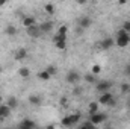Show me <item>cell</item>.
Wrapping results in <instances>:
<instances>
[{
	"label": "cell",
	"instance_id": "1",
	"mask_svg": "<svg viewBox=\"0 0 130 129\" xmlns=\"http://www.w3.org/2000/svg\"><path fill=\"white\" fill-rule=\"evenodd\" d=\"M80 119H82V114H80V112H74V114H70V115L62 117L61 125H62V126H67V128H70V126L77 125V123L80 122Z\"/></svg>",
	"mask_w": 130,
	"mask_h": 129
},
{
	"label": "cell",
	"instance_id": "2",
	"mask_svg": "<svg viewBox=\"0 0 130 129\" xmlns=\"http://www.w3.org/2000/svg\"><path fill=\"white\" fill-rule=\"evenodd\" d=\"M130 43V33L124 32L123 29H120L118 32H117V36H115V46H118V47H126V46H129Z\"/></svg>",
	"mask_w": 130,
	"mask_h": 129
},
{
	"label": "cell",
	"instance_id": "3",
	"mask_svg": "<svg viewBox=\"0 0 130 129\" xmlns=\"http://www.w3.org/2000/svg\"><path fill=\"white\" fill-rule=\"evenodd\" d=\"M91 26H92V18H91L89 15H82V17L77 18V28L86 31V29H89Z\"/></svg>",
	"mask_w": 130,
	"mask_h": 129
},
{
	"label": "cell",
	"instance_id": "4",
	"mask_svg": "<svg viewBox=\"0 0 130 129\" xmlns=\"http://www.w3.org/2000/svg\"><path fill=\"white\" fill-rule=\"evenodd\" d=\"M107 120V114L106 112H97V114H94V115H89V120L88 122H91L94 126H97V125H101V123H104Z\"/></svg>",
	"mask_w": 130,
	"mask_h": 129
},
{
	"label": "cell",
	"instance_id": "5",
	"mask_svg": "<svg viewBox=\"0 0 130 129\" xmlns=\"http://www.w3.org/2000/svg\"><path fill=\"white\" fill-rule=\"evenodd\" d=\"M113 87V82L112 81H107V79H104V81H100L97 82V85H95V90H97L98 93H107L110 88Z\"/></svg>",
	"mask_w": 130,
	"mask_h": 129
},
{
	"label": "cell",
	"instance_id": "6",
	"mask_svg": "<svg viewBox=\"0 0 130 129\" xmlns=\"http://www.w3.org/2000/svg\"><path fill=\"white\" fill-rule=\"evenodd\" d=\"M65 81L68 82V84H77L79 81H80V73L77 71V70H70L68 73H67V76H65Z\"/></svg>",
	"mask_w": 130,
	"mask_h": 129
},
{
	"label": "cell",
	"instance_id": "7",
	"mask_svg": "<svg viewBox=\"0 0 130 129\" xmlns=\"http://www.w3.org/2000/svg\"><path fill=\"white\" fill-rule=\"evenodd\" d=\"M115 46V38L112 36H104L101 41H100V49L101 50H109Z\"/></svg>",
	"mask_w": 130,
	"mask_h": 129
},
{
	"label": "cell",
	"instance_id": "8",
	"mask_svg": "<svg viewBox=\"0 0 130 129\" xmlns=\"http://www.w3.org/2000/svg\"><path fill=\"white\" fill-rule=\"evenodd\" d=\"M115 97H113V94L112 93H103V94H100V97L97 99V102H98V105H106V106H109V103L113 100Z\"/></svg>",
	"mask_w": 130,
	"mask_h": 129
},
{
	"label": "cell",
	"instance_id": "9",
	"mask_svg": "<svg viewBox=\"0 0 130 129\" xmlns=\"http://www.w3.org/2000/svg\"><path fill=\"white\" fill-rule=\"evenodd\" d=\"M26 33H27L30 38H39V36L42 35L41 31H39V26H38V24H35L32 28H27V29H26Z\"/></svg>",
	"mask_w": 130,
	"mask_h": 129
},
{
	"label": "cell",
	"instance_id": "10",
	"mask_svg": "<svg viewBox=\"0 0 130 129\" xmlns=\"http://www.w3.org/2000/svg\"><path fill=\"white\" fill-rule=\"evenodd\" d=\"M27 50L24 49V47H20V49H17L15 50V53H14V58H15V61H23V59H26L27 58Z\"/></svg>",
	"mask_w": 130,
	"mask_h": 129
},
{
	"label": "cell",
	"instance_id": "11",
	"mask_svg": "<svg viewBox=\"0 0 130 129\" xmlns=\"http://www.w3.org/2000/svg\"><path fill=\"white\" fill-rule=\"evenodd\" d=\"M39 26V31L41 33H48L53 31V21H42L41 24H38Z\"/></svg>",
	"mask_w": 130,
	"mask_h": 129
},
{
	"label": "cell",
	"instance_id": "12",
	"mask_svg": "<svg viewBox=\"0 0 130 129\" xmlns=\"http://www.w3.org/2000/svg\"><path fill=\"white\" fill-rule=\"evenodd\" d=\"M35 24H38L36 20H35V17H32V15L23 17V26H24L26 29H27V28H32V26H35Z\"/></svg>",
	"mask_w": 130,
	"mask_h": 129
},
{
	"label": "cell",
	"instance_id": "13",
	"mask_svg": "<svg viewBox=\"0 0 130 129\" xmlns=\"http://www.w3.org/2000/svg\"><path fill=\"white\" fill-rule=\"evenodd\" d=\"M5 33L8 35V36H15L17 33H18V29H17V26L15 24H6L5 26Z\"/></svg>",
	"mask_w": 130,
	"mask_h": 129
},
{
	"label": "cell",
	"instance_id": "14",
	"mask_svg": "<svg viewBox=\"0 0 130 129\" xmlns=\"http://www.w3.org/2000/svg\"><path fill=\"white\" fill-rule=\"evenodd\" d=\"M11 111H12V109H11V108H9L6 103L0 105V117H2L3 120H5V119H8V117L11 115Z\"/></svg>",
	"mask_w": 130,
	"mask_h": 129
},
{
	"label": "cell",
	"instance_id": "15",
	"mask_svg": "<svg viewBox=\"0 0 130 129\" xmlns=\"http://www.w3.org/2000/svg\"><path fill=\"white\" fill-rule=\"evenodd\" d=\"M88 112H89V115H94V114H97L100 112V105H98V102H89V105H88Z\"/></svg>",
	"mask_w": 130,
	"mask_h": 129
},
{
	"label": "cell",
	"instance_id": "16",
	"mask_svg": "<svg viewBox=\"0 0 130 129\" xmlns=\"http://www.w3.org/2000/svg\"><path fill=\"white\" fill-rule=\"evenodd\" d=\"M29 103L33 105V106H39L42 103V97L39 96V94H30L29 96Z\"/></svg>",
	"mask_w": 130,
	"mask_h": 129
},
{
	"label": "cell",
	"instance_id": "17",
	"mask_svg": "<svg viewBox=\"0 0 130 129\" xmlns=\"http://www.w3.org/2000/svg\"><path fill=\"white\" fill-rule=\"evenodd\" d=\"M6 105H8L11 109H17V106H18V99L15 96H9L6 99Z\"/></svg>",
	"mask_w": 130,
	"mask_h": 129
},
{
	"label": "cell",
	"instance_id": "18",
	"mask_svg": "<svg viewBox=\"0 0 130 129\" xmlns=\"http://www.w3.org/2000/svg\"><path fill=\"white\" fill-rule=\"evenodd\" d=\"M20 125L24 126L26 129H36V125H35V122H33L32 119H23L20 122Z\"/></svg>",
	"mask_w": 130,
	"mask_h": 129
},
{
	"label": "cell",
	"instance_id": "19",
	"mask_svg": "<svg viewBox=\"0 0 130 129\" xmlns=\"http://www.w3.org/2000/svg\"><path fill=\"white\" fill-rule=\"evenodd\" d=\"M17 73H18L20 78H24V79H26V78L30 76V68H29V67H21V68H18Z\"/></svg>",
	"mask_w": 130,
	"mask_h": 129
},
{
	"label": "cell",
	"instance_id": "20",
	"mask_svg": "<svg viewBox=\"0 0 130 129\" xmlns=\"http://www.w3.org/2000/svg\"><path fill=\"white\" fill-rule=\"evenodd\" d=\"M36 76H38V79H41V81H48V79L52 78V76H50V74H48L45 70H42V71H38V74H36Z\"/></svg>",
	"mask_w": 130,
	"mask_h": 129
},
{
	"label": "cell",
	"instance_id": "21",
	"mask_svg": "<svg viewBox=\"0 0 130 129\" xmlns=\"http://www.w3.org/2000/svg\"><path fill=\"white\" fill-rule=\"evenodd\" d=\"M83 79H85L88 84H95V82H97V81H95V76H94L91 71H89V73H86V74L83 76Z\"/></svg>",
	"mask_w": 130,
	"mask_h": 129
},
{
	"label": "cell",
	"instance_id": "22",
	"mask_svg": "<svg viewBox=\"0 0 130 129\" xmlns=\"http://www.w3.org/2000/svg\"><path fill=\"white\" fill-rule=\"evenodd\" d=\"M44 9H45V12L50 14V15L55 14V5H53V3H45V5H44Z\"/></svg>",
	"mask_w": 130,
	"mask_h": 129
},
{
	"label": "cell",
	"instance_id": "23",
	"mask_svg": "<svg viewBox=\"0 0 130 129\" xmlns=\"http://www.w3.org/2000/svg\"><path fill=\"white\" fill-rule=\"evenodd\" d=\"M77 129H95V126L91 123V122H83L82 125H79Z\"/></svg>",
	"mask_w": 130,
	"mask_h": 129
},
{
	"label": "cell",
	"instance_id": "24",
	"mask_svg": "<svg viewBox=\"0 0 130 129\" xmlns=\"http://www.w3.org/2000/svg\"><path fill=\"white\" fill-rule=\"evenodd\" d=\"M45 71H47L50 76H55V74L58 73V67H56V65H48V67L45 68Z\"/></svg>",
	"mask_w": 130,
	"mask_h": 129
},
{
	"label": "cell",
	"instance_id": "25",
	"mask_svg": "<svg viewBox=\"0 0 130 129\" xmlns=\"http://www.w3.org/2000/svg\"><path fill=\"white\" fill-rule=\"evenodd\" d=\"M91 73H92L94 76H97L98 73H101V65H98V64H94L92 67H91Z\"/></svg>",
	"mask_w": 130,
	"mask_h": 129
},
{
	"label": "cell",
	"instance_id": "26",
	"mask_svg": "<svg viewBox=\"0 0 130 129\" xmlns=\"http://www.w3.org/2000/svg\"><path fill=\"white\" fill-rule=\"evenodd\" d=\"M55 47L58 50H65L67 49V41H58V43H55Z\"/></svg>",
	"mask_w": 130,
	"mask_h": 129
},
{
	"label": "cell",
	"instance_id": "27",
	"mask_svg": "<svg viewBox=\"0 0 130 129\" xmlns=\"http://www.w3.org/2000/svg\"><path fill=\"white\" fill-rule=\"evenodd\" d=\"M121 93L123 94H130V84H121Z\"/></svg>",
	"mask_w": 130,
	"mask_h": 129
},
{
	"label": "cell",
	"instance_id": "28",
	"mask_svg": "<svg viewBox=\"0 0 130 129\" xmlns=\"http://www.w3.org/2000/svg\"><path fill=\"white\" fill-rule=\"evenodd\" d=\"M67 32H68V26H67V24H61L56 33H59V35H67Z\"/></svg>",
	"mask_w": 130,
	"mask_h": 129
},
{
	"label": "cell",
	"instance_id": "29",
	"mask_svg": "<svg viewBox=\"0 0 130 129\" xmlns=\"http://www.w3.org/2000/svg\"><path fill=\"white\" fill-rule=\"evenodd\" d=\"M121 29H123V31H124V32L130 33V21H129V20H127V21H124V23H123V28H121Z\"/></svg>",
	"mask_w": 130,
	"mask_h": 129
},
{
	"label": "cell",
	"instance_id": "30",
	"mask_svg": "<svg viewBox=\"0 0 130 129\" xmlns=\"http://www.w3.org/2000/svg\"><path fill=\"white\" fill-rule=\"evenodd\" d=\"M73 93H74V94H77V96H80V94L83 93V88H82V87H76V88L73 90Z\"/></svg>",
	"mask_w": 130,
	"mask_h": 129
},
{
	"label": "cell",
	"instance_id": "31",
	"mask_svg": "<svg viewBox=\"0 0 130 129\" xmlns=\"http://www.w3.org/2000/svg\"><path fill=\"white\" fill-rule=\"evenodd\" d=\"M124 74L130 78V64H126V67H124Z\"/></svg>",
	"mask_w": 130,
	"mask_h": 129
},
{
	"label": "cell",
	"instance_id": "32",
	"mask_svg": "<svg viewBox=\"0 0 130 129\" xmlns=\"http://www.w3.org/2000/svg\"><path fill=\"white\" fill-rule=\"evenodd\" d=\"M45 129H56V125H55V123H50V125L45 126Z\"/></svg>",
	"mask_w": 130,
	"mask_h": 129
},
{
	"label": "cell",
	"instance_id": "33",
	"mask_svg": "<svg viewBox=\"0 0 130 129\" xmlns=\"http://www.w3.org/2000/svg\"><path fill=\"white\" fill-rule=\"evenodd\" d=\"M61 105H67V97H62L61 99Z\"/></svg>",
	"mask_w": 130,
	"mask_h": 129
},
{
	"label": "cell",
	"instance_id": "34",
	"mask_svg": "<svg viewBox=\"0 0 130 129\" xmlns=\"http://www.w3.org/2000/svg\"><path fill=\"white\" fill-rule=\"evenodd\" d=\"M3 5H6V2L5 0H0V6H3Z\"/></svg>",
	"mask_w": 130,
	"mask_h": 129
},
{
	"label": "cell",
	"instance_id": "35",
	"mask_svg": "<svg viewBox=\"0 0 130 129\" xmlns=\"http://www.w3.org/2000/svg\"><path fill=\"white\" fill-rule=\"evenodd\" d=\"M127 108H129V109H130V97H129V99H127Z\"/></svg>",
	"mask_w": 130,
	"mask_h": 129
},
{
	"label": "cell",
	"instance_id": "36",
	"mask_svg": "<svg viewBox=\"0 0 130 129\" xmlns=\"http://www.w3.org/2000/svg\"><path fill=\"white\" fill-rule=\"evenodd\" d=\"M2 122H3V119H2V117H0V125H2Z\"/></svg>",
	"mask_w": 130,
	"mask_h": 129
},
{
	"label": "cell",
	"instance_id": "37",
	"mask_svg": "<svg viewBox=\"0 0 130 129\" xmlns=\"http://www.w3.org/2000/svg\"><path fill=\"white\" fill-rule=\"evenodd\" d=\"M106 129H112V128H106Z\"/></svg>",
	"mask_w": 130,
	"mask_h": 129
},
{
	"label": "cell",
	"instance_id": "38",
	"mask_svg": "<svg viewBox=\"0 0 130 129\" xmlns=\"http://www.w3.org/2000/svg\"><path fill=\"white\" fill-rule=\"evenodd\" d=\"M0 74H2V71H0Z\"/></svg>",
	"mask_w": 130,
	"mask_h": 129
}]
</instances>
